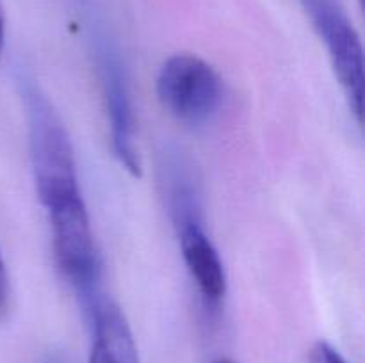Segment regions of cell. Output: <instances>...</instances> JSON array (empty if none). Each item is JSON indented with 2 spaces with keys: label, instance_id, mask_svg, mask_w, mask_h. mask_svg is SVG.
Instances as JSON below:
<instances>
[{
  "label": "cell",
  "instance_id": "cell-4",
  "mask_svg": "<svg viewBox=\"0 0 365 363\" xmlns=\"http://www.w3.org/2000/svg\"><path fill=\"white\" fill-rule=\"evenodd\" d=\"M323 39L335 75L348 96L353 114L362 123L364 48L356 28L339 0H299Z\"/></svg>",
  "mask_w": 365,
  "mask_h": 363
},
{
  "label": "cell",
  "instance_id": "cell-9",
  "mask_svg": "<svg viewBox=\"0 0 365 363\" xmlns=\"http://www.w3.org/2000/svg\"><path fill=\"white\" fill-rule=\"evenodd\" d=\"M310 363H348L344 356L328 342H317L310 351Z\"/></svg>",
  "mask_w": 365,
  "mask_h": 363
},
{
  "label": "cell",
  "instance_id": "cell-11",
  "mask_svg": "<svg viewBox=\"0 0 365 363\" xmlns=\"http://www.w3.org/2000/svg\"><path fill=\"white\" fill-rule=\"evenodd\" d=\"M4 43H6V23H4V14L2 9H0V57H2L4 52Z\"/></svg>",
  "mask_w": 365,
  "mask_h": 363
},
{
  "label": "cell",
  "instance_id": "cell-7",
  "mask_svg": "<svg viewBox=\"0 0 365 363\" xmlns=\"http://www.w3.org/2000/svg\"><path fill=\"white\" fill-rule=\"evenodd\" d=\"M177 235L182 258L205 301L203 305L207 312L216 313L227 294V273L223 260L207 235L203 221L177 228Z\"/></svg>",
  "mask_w": 365,
  "mask_h": 363
},
{
  "label": "cell",
  "instance_id": "cell-2",
  "mask_svg": "<svg viewBox=\"0 0 365 363\" xmlns=\"http://www.w3.org/2000/svg\"><path fill=\"white\" fill-rule=\"evenodd\" d=\"M56 263L71 285L84 312L96 301L102 288V263L93 237L89 214L82 196L48 210Z\"/></svg>",
  "mask_w": 365,
  "mask_h": 363
},
{
  "label": "cell",
  "instance_id": "cell-6",
  "mask_svg": "<svg viewBox=\"0 0 365 363\" xmlns=\"http://www.w3.org/2000/svg\"><path fill=\"white\" fill-rule=\"evenodd\" d=\"M82 315L91 331L88 363H139L138 345L127 317L106 292Z\"/></svg>",
  "mask_w": 365,
  "mask_h": 363
},
{
  "label": "cell",
  "instance_id": "cell-13",
  "mask_svg": "<svg viewBox=\"0 0 365 363\" xmlns=\"http://www.w3.org/2000/svg\"><path fill=\"white\" fill-rule=\"evenodd\" d=\"M43 363H63V362H61L59 358H56V356H50V358H46Z\"/></svg>",
  "mask_w": 365,
  "mask_h": 363
},
{
  "label": "cell",
  "instance_id": "cell-10",
  "mask_svg": "<svg viewBox=\"0 0 365 363\" xmlns=\"http://www.w3.org/2000/svg\"><path fill=\"white\" fill-rule=\"evenodd\" d=\"M9 299H11L9 276H7L6 263H4L2 255H0V320L6 317L7 310H9Z\"/></svg>",
  "mask_w": 365,
  "mask_h": 363
},
{
  "label": "cell",
  "instance_id": "cell-12",
  "mask_svg": "<svg viewBox=\"0 0 365 363\" xmlns=\"http://www.w3.org/2000/svg\"><path fill=\"white\" fill-rule=\"evenodd\" d=\"M212 363H235V362L230 358H217V359H214Z\"/></svg>",
  "mask_w": 365,
  "mask_h": 363
},
{
  "label": "cell",
  "instance_id": "cell-3",
  "mask_svg": "<svg viewBox=\"0 0 365 363\" xmlns=\"http://www.w3.org/2000/svg\"><path fill=\"white\" fill-rule=\"evenodd\" d=\"M159 102L175 120L203 125L223 102V80L202 57L177 53L164 60L157 75Z\"/></svg>",
  "mask_w": 365,
  "mask_h": 363
},
{
  "label": "cell",
  "instance_id": "cell-5",
  "mask_svg": "<svg viewBox=\"0 0 365 363\" xmlns=\"http://www.w3.org/2000/svg\"><path fill=\"white\" fill-rule=\"evenodd\" d=\"M96 63L102 78L103 100L110 125V142L116 159L132 174L141 177V160L135 146V120L130 85L120 50L107 36H96Z\"/></svg>",
  "mask_w": 365,
  "mask_h": 363
},
{
  "label": "cell",
  "instance_id": "cell-1",
  "mask_svg": "<svg viewBox=\"0 0 365 363\" xmlns=\"http://www.w3.org/2000/svg\"><path fill=\"white\" fill-rule=\"evenodd\" d=\"M29 121L36 192L46 210L81 196L73 146L63 120L32 78L18 77Z\"/></svg>",
  "mask_w": 365,
  "mask_h": 363
},
{
  "label": "cell",
  "instance_id": "cell-8",
  "mask_svg": "<svg viewBox=\"0 0 365 363\" xmlns=\"http://www.w3.org/2000/svg\"><path fill=\"white\" fill-rule=\"evenodd\" d=\"M159 185L164 205L175 230L191 223H202V194L192 164L178 148L164 149L159 162Z\"/></svg>",
  "mask_w": 365,
  "mask_h": 363
}]
</instances>
